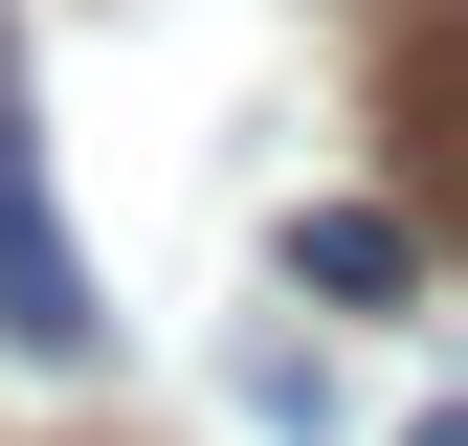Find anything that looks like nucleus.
Segmentation results:
<instances>
[{"mask_svg":"<svg viewBox=\"0 0 468 446\" xmlns=\"http://www.w3.org/2000/svg\"><path fill=\"white\" fill-rule=\"evenodd\" d=\"M0 357H45V379H90V357H112L90 246H68V201H45V134H23V68H0Z\"/></svg>","mask_w":468,"mask_h":446,"instance_id":"1","label":"nucleus"},{"mask_svg":"<svg viewBox=\"0 0 468 446\" xmlns=\"http://www.w3.org/2000/svg\"><path fill=\"white\" fill-rule=\"evenodd\" d=\"M379 134H401L424 201H468V0H424V23L379 45Z\"/></svg>","mask_w":468,"mask_h":446,"instance_id":"2","label":"nucleus"},{"mask_svg":"<svg viewBox=\"0 0 468 446\" xmlns=\"http://www.w3.org/2000/svg\"><path fill=\"white\" fill-rule=\"evenodd\" d=\"M290 291L401 313V291H424V223H401V201H313V223H290Z\"/></svg>","mask_w":468,"mask_h":446,"instance_id":"3","label":"nucleus"},{"mask_svg":"<svg viewBox=\"0 0 468 446\" xmlns=\"http://www.w3.org/2000/svg\"><path fill=\"white\" fill-rule=\"evenodd\" d=\"M401 446H468V402H424V424H401Z\"/></svg>","mask_w":468,"mask_h":446,"instance_id":"4","label":"nucleus"}]
</instances>
